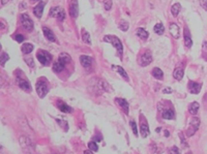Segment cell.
I'll return each mask as SVG.
<instances>
[{
  "label": "cell",
  "instance_id": "cell-1",
  "mask_svg": "<svg viewBox=\"0 0 207 154\" xmlns=\"http://www.w3.org/2000/svg\"><path fill=\"white\" fill-rule=\"evenodd\" d=\"M71 60V56L66 53H61L58 58L57 61H55L53 63V70H54L55 73H60V71H62L65 67V64L68 63L69 61Z\"/></svg>",
  "mask_w": 207,
  "mask_h": 154
},
{
  "label": "cell",
  "instance_id": "cell-2",
  "mask_svg": "<svg viewBox=\"0 0 207 154\" xmlns=\"http://www.w3.org/2000/svg\"><path fill=\"white\" fill-rule=\"evenodd\" d=\"M104 41L111 43L114 48H116V50L118 51V56H119L120 59H122L123 46L121 41H120L117 36H115V35H105V36H104Z\"/></svg>",
  "mask_w": 207,
  "mask_h": 154
},
{
  "label": "cell",
  "instance_id": "cell-3",
  "mask_svg": "<svg viewBox=\"0 0 207 154\" xmlns=\"http://www.w3.org/2000/svg\"><path fill=\"white\" fill-rule=\"evenodd\" d=\"M35 88L38 96L41 98H44L48 94V92H49V83H48V81L45 78H41L36 82Z\"/></svg>",
  "mask_w": 207,
  "mask_h": 154
},
{
  "label": "cell",
  "instance_id": "cell-4",
  "mask_svg": "<svg viewBox=\"0 0 207 154\" xmlns=\"http://www.w3.org/2000/svg\"><path fill=\"white\" fill-rule=\"evenodd\" d=\"M36 58L38 59V61L41 63L45 66H49L52 62V59L53 57L50 54L49 52L45 51V50H39V51L36 53Z\"/></svg>",
  "mask_w": 207,
  "mask_h": 154
},
{
  "label": "cell",
  "instance_id": "cell-5",
  "mask_svg": "<svg viewBox=\"0 0 207 154\" xmlns=\"http://www.w3.org/2000/svg\"><path fill=\"white\" fill-rule=\"evenodd\" d=\"M200 126V119L197 118V117H194L190 120V123H188V129H186V137H192V135H195L197 130L199 129Z\"/></svg>",
  "mask_w": 207,
  "mask_h": 154
},
{
  "label": "cell",
  "instance_id": "cell-6",
  "mask_svg": "<svg viewBox=\"0 0 207 154\" xmlns=\"http://www.w3.org/2000/svg\"><path fill=\"white\" fill-rule=\"evenodd\" d=\"M49 16L53 17V18H56V19H58L59 21L62 22L63 20L65 19V11H64V9H63L62 7H60V6H55V7H52L51 9H50Z\"/></svg>",
  "mask_w": 207,
  "mask_h": 154
},
{
  "label": "cell",
  "instance_id": "cell-7",
  "mask_svg": "<svg viewBox=\"0 0 207 154\" xmlns=\"http://www.w3.org/2000/svg\"><path fill=\"white\" fill-rule=\"evenodd\" d=\"M20 21H21V24H22L23 28L26 29L27 31H31L34 27V24H33L32 20L28 16L27 14H22L20 17Z\"/></svg>",
  "mask_w": 207,
  "mask_h": 154
},
{
  "label": "cell",
  "instance_id": "cell-8",
  "mask_svg": "<svg viewBox=\"0 0 207 154\" xmlns=\"http://www.w3.org/2000/svg\"><path fill=\"white\" fill-rule=\"evenodd\" d=\"M152 62V55L150 51H145L139 58V64L141 66H147Z\"/></svg>",
  "mask_w": 207,
  "mask_h": 154
},
{
  "label": "cell",
  "instance_id": "cell-9",
  "mask_svg": "<svg viewBox=\"0 0 207 154\" xmlns=\"http://www.w3.org/2000/svg\"><path fill=\"white\" fill-rule=\"evenodd\" d=\"M79 14V6H78V1L77 0H71L69 3V16L73 19H76Z\"/></svg>",
  "mask_w": 207,
  "mask_h": 154
},
{
  "label": "cell",
  "instance_id": "cell-10",
  "mask_svg": "<svg viewBox=\"0 0 207 154\" xmlns=\"http://www.w3.org/2000/svg\"><path fill=\"white\" fill-rule=\"evenodd\" d=\"M17 83H18V85H19L20 88H21L22 90H24L25 92L31 91V85H30V83L27 81V80L17 77Z\"/></svg>",
  "mask_w": 207,
  "mask_h": 154
},
{
  "label": "cell",
  "instance_id": "cell-11",
  "mask_svg": "<svg viewBox=\"0 0 207 154\" xmlns=\"http://www.w3.org/2000/svg\"><path fill=\"white\" fill-rule=\"evenodd\" d=\"M202 85L199 84V83H196V82L190 81L188 84V91L193 93V94H198L200 91H201Z\"/></svg>",
  "mask_w": 207,
  "mask_h": 154
},
{
  "label": "cell",
  "instance_id": "cell-12",
  "mask_svg": "<svg viewBox=\"0 0 207 154\" xmlns=\"http://www.w3.org/2000/svg\"><path fill=\"white\" fill-rule=\"evenodd\" d=\"M80 62H81V65L83 66V67L89 68L90 66H91V64H92L93 59L89 56L82 55V56H80Z\"/></svg>",
  "mask_w": 207,
  "mask_h": 154
},
{
  "label": "cell",
  "instance_id": "cell-13",
  "mask_svg": "<svg viewBox=\"0 0 207 154\" xmlns=\"http://www.w3.org/2000/svg\"><path fill=\"white\" fill-rule=\"evenodd\" d=\"M169 30H170V33H171V35L175 38V39H178V38H179V36H180V28L178 27L177 25L174 24V23H171V24H170Z\"/></svg>",
  "mask_w": 207,
  "mask_h": 154
},
{
  "label": "cell",
  "instance_id": "cell-14",
  "mask_svg": "<svg viewBox=\"0 0 207 154\" xmlns=\"http://www.w3.org/2000/svg\"><path fill=\"white\" fill-rule=\"evenodd\" d=\"M115 103H117L118 105H119L120 108L122 109L123 112L126 114V115H128V103L126 101V99H123V98H115Z\"/></svg>",
  "mask_w": 207,
  "mask_h": 154
},
{
  "label": "cell",
  "instance_id": "cell-15",
  "mask_svg": "<svg viewBox=\"0 0 207 154\" xmlns=\"http://www.w3.org/2000/svg\"><path fill=\"white\" fill-rule=\"evenodd\" d=\"M43 32H44V35L46 36V38L48 39L49 41H56V37H55V34L53 33V31H52L50 28L46 27V26H44L43 27Z\"/></svg>",
  "mask_w": 207,
  "mask_h": 154
},
{
  "label": "cell",
  "instance_id": "cell-16",
  "mask_svg": "<svg viewBox=\"0 0 207 154\" xmlns=\"http://www.w3.org/2000/svg\"><path fill=\"white\" fill-rule=\"evenodd\" d=\"M140 133H141L142 138H146L147 135H149L150 131H149V127H148V124L146 120H143V122L140 125Z\"/></svg>",
  "mask_w": 207,
  "mask_h": 154
},
{
  "label": "cell",
  "instance_id": "cell-17",
  "mask_svg": "<svg viewBox=\"0 0 207 154\" xmlns=\"http://www.w3.org/2000/svg\"><path fill=\"white\" fill-rule=\"evenodd\" d=\"M45 7V2H39L36 6H34L33 8V14L35 15L37 18H41L43 16V11H44Z\"/></svg>",
  "mask_w": 207,
  "mask_h": 154
},
{
  "label": "cell",
  "instance_id": "cell-18",
  "mask_svg": "<svg viewBox=\"0 0 207 154\" xmlns=\"http://www.w3.org/2000/svg\"><path fill=\"white\" fill-rule=\"evenodd\" d=\"M184 45L186 48H191L193 46V41L191 38V33L188 31V29L185 27L184 29Z\"/></svg>",
  "mask_w": 207,
  "mask_h": 154
},
{
  "label": "cell",
  "instance_id": "cell-19",
  "mask_svg": "<svg viewBox=\"0 0 207 154\" xmlns=\"http://www.w3.org/2000/svg\"><path fill=\"white\" fill-rule=\"evenodd\" d=\"M112 68L115 70V71H117V73H120V76L122 77L123 79H126V81H130V79H128V73H126V71L124 69H123L121 66H119V65H112Z\"/></svg>",
  "mask_w": 207,
  "mask_h": 154
},
{
  "label": "cell",
  "instance_id": "cell-20",
  "mask_svg": "<svg viewBox=\"0 0 207 154\" xmlns=\"http://www.w3.org/2000/svg\"><path fill=\"white\" fill-rule=\"evenodd\" d=\"M162 117H163L164 119L172 120L175 117V113L171 109H169V110H164L163 113H162Z\"/></svg>",
  "mask_w": 207,
  "mask_h": 154
},
{
  "label": "cell",
  "instance_id": "cell-21",
  "mask_svg": "<svg viewBox=\"0 0 207 154\" xmlns=\"http://www.w3.org/2000/svg\"><path fill=\"white\" fill-rule=\"evenodd\" d=\"M57 107L59 109L60 111L63 112V113H71V108L69 105H67L65 103H63V101H58L57 103Z\"/></svg>",
  "mask_w": 207,
  "mask_h": 154
},
{
  "label": "cell",
  "instance_id": "cell-22",
  "mask_svg": "<svg viewBox=\"0 0 207 154\" xmlns=\"http://www.w3.org/2000/svg\"><path fill=\"white\" fill-rule=\"evenodd\" d=\"M136 34L137 36H139L141 39H147L148 36H149V33L146 31V30L144 29V28H138L136 31Z\"/></svg>",
  "mask_w": 207,
  "mask_h": 154
},
{
  "label": "cell",
  "instance_id": "cell-23",
  "mask_svg": "<svg viewBox=\"0 0 207 154\" xmlns=\"http://www.w3.org/2000/svg\"><path fill=\"white\" fill-rule=\"evenodd\" d=\"M199 108H200L199 103H197V101H194V103H192L191 105H190V107H188V111H190V113H191L192 115H196V114L198 113V111H199Z\"/></svg>",
  "mask_w": 207,
  "mask_h": 154
},
{
  "label": "cell",
  "instance_id": "cell-24",
  "mask_svg": "<svg viewBox=\"0 0 207 154\" xmlns=\"http://www.w3.org/2000/svg\"><path fill=\"white\" fill-rule=\"evenodd\" d=\"M183 75H184V71H183L182 68L180 67H177L174 70V73H173V77H174L177 81H180V80L183 78Z\"/></svg>",
  "mask_w": 207,
  "mask_h": 154
},
{
  "label": "cell",
  "instance_id": "cell-25",
  "mask_svg": "<svg viewBox=\"0 0 207 154\" xmlns=\"http://www.w3.org/2000/svg\"><path fill=\"white\" fill-rule=\"evenodd\" d=\"M33 45L32 43H24L22 46V48H21V50H22V52L24 53V54H29V53H31L33 50Z\"/></svg>",
  "mask_w": 207,
  "mask_h": 154
},
{
  "label": "cell",
  "instance_id": "cell-26",
  "mask_svg": "<svg viewBox=\"0 0 207 154\" xmlns=\"http://www.w3.org/2000/svg\"><path fill=\"white\" fill-rule=\"evenodd\" d=\"M180 9H181V5L180 3H174L171 7V14L173 17H177L178 14H179Z\"/></svg>",
  "mask_w": 207,
  "mask_h": 154
},
{
  "label": "cell",
  "instance_id": "cell-27",
  "mask_svg": "<svg viewBox=\"0 0 207 154\" xmlns=\"http://www.w3.org/2000/svg\"><path fill=\"white\" fill-rule=\"evenodd\" d=\"M152 76L154 77L155 79H158V80H163V77H164V73L162 71L161 68L158 67H154L152 69Z\"/></svg>",
  "mask_w": 207,
  "mask_h": 154
},
{
  "label": "cell",
  "instance_id": "cell-28",
  "mask_svg": "<svg viewBox=\"0 0 207 154\" xmlns=\"http://www.w3.org/2000/svg\"><path fill=\"white\" fill-rule=\"evenodd\" d=\"M82 41H83V43H87V45H91L90 34H89V33H88L85 29L82 30Z\"/></svg>",
  "mask_w": 207,
  "mask_h": 154
},
{
  "label": "cell",
  "instance_id": "cell-29",
  "mask_svg": "<svg viewBox=\"0 0 207 154\" xmlns=\"http://www.w3.org/2000/svg\"><path fill=\"white\" fill-rule=\"evenodd\" d=\"M154 32L156 33L158 35H162L164 33V31H165V28H164V25L162 24V23H158V24L154 26Z\"/></svg>",
  "mask_w": 207,
  "mask_h": 154
},
{
  "label": "cell",
  "instance_id": "cell-30",
  "mask_svg": "<svg viewBox=\"0 0 207 154\" xmlns=\"http://www.w3.org/2000/svg\"><path fill=\"white\" fill-rule=\"evenodd\" d=\"M56 122H57L58 124L60 125V127H62L63 130H65V131H67V130H68V124H67V122H66L65 120L56 119Z\"/></svg>",
  "mask_w": 207,
  "mask_h": 154
},
{
  "label": "cell",
  "instance_id": "cell-31",
  "mask_svg": "<svg viewBox=\"0 0 207 154\" xmlns=\"http://www.w3.org/2000/svg\"><path fill=\"white\" fill-rule=\"evenodd\" d=\"M8 59H9V56L6 54L5 52H2L1 57H0V64L2 65V66H4V64H5L6 61H8Z\"/></svg>",
  "mask_w": 207,
  "mask_h": 154
},
{
  "label": "cell",
  "instance_id": "cell-32",
  "mask_svg": "<svg viewBox=\"0 0 207 154\" xmlns=\"http://www.w3.org/2000/svg\"><path fill=\"white\" fill-rule=\"evenodd\" d=\"M88 148H89V150H91V151L93 152H96L98 150L97 144H96L95 142H93V141H91V142L88 143Z\"/></svg>",
  "mask_w": 207,
  "mask_h": 154
},
{
  "label": "cell",
  "instance_id": "cell-33",
  "mask_svg": "<svg viewBox=\"0 0 207 154\" xmlns=\"http://www.w3.org/2000/svg\"><path fill=\"white\" fill-rule=\"evenodd\" d=\"M118 27H119L120 30H122V31H128V23L126 21H121L118 25Z\"/></svg>",
  "mask_w": 207,
  "mask_h": 154
},
{
  "label": "cell",
  "instance_id": "cell-34",
  "mask_svg": "<svg viewBox=\"0 0 207 154\" xmlns=\"http://www.w3.org/2000/svg\"><path fill=\"white\" fill-rule=\"evenodd\" d=\"M130 125H131V128L133 130V133L135 135H138V129H137V125L135 121H131L130 122Z\"/></svg>",
  "mask_w": 207,
  "mask_h": 154
},
{
  "label": "cell",
  "instance_id": "cell-35",
  "mask_svg": "<svg viewBox=\"0 0 207 154\" xmlns=\"http://www.w3.org/2000/svg\"><path fill=\"white\" fill-rule=\"evenodd\" d=\"M104 7L106 11H110L112 7V1L111 0H105V3H104Z\"/></svg>",
  "mask_w": 207,
  "mask_h": 154
},
{
  "label": "cell",
  "instance_id": "cell-36",
  "mask_svg": "<svg viewBox=\"0 0 207 154\" xmlns=\"http://www.w3.org/2000/svg\"><path fill=\"white\" fill-rule=\"evenodd\" d=\"M202 52H203V56L207 60V41L203 43V48H202Z\"/></svg>",
  "mask_w": 207,
  "mask_h": 154
},
{
  "label": "cell",
  "instance_id": "cell-37",
  "mask_svg": "<svg viewBox=\"0 0 207 154\" xmlns=\"http://www.w3.org/2000/svg\"><path fill=\"white\" fill-rule=\"evenodd\" d=\"M169 154H180L179 149H178L176 146H173V147H172V148H170V150H169Z\"/></svg>",
  "mask_w": 207,
  "mask_h": 154
},
{
  "label": "cell",
  "instance_id": "cell-38",
  "mask_svg": "<svg viewBox=\"0 0 207 154\" xmlns=\"http://www.w3.org/2000/svg\"><path fill=\"white\" fill-rule=\"evenodd\" d=\"M15 39H16L17 41H18V43H22L23 41H24V36H23L22 34H16L15 35Z\"/></svg>",
  "mask_w": 207,
  "mask_h": 154
},
{
  "label": "cell",
  "instance_id": "cell-39",
  "mask_svg": "<svg viewBox=\"0 0 207 154\" xmlns=\"http://www.w3.org/2000/svg\"><path fill=\"white\" fill-rule=\"evenodd\" d=\"M25 62L29 65V67H34V62H33L32 58H26V59H25Z\"/></svg>",
  "mask_w": 207,
  "mask_h": 154
},
{
  "label": "cell",
  "instance_id": "cell-40",
  "mask_svg": "<svg viewBox=\"0 0 207 154\" xmlns=\"http://www.w3.org/2000/svg\"><path fill=\"white\" fill-rule=\"evenodd\" d=\"M200 5L207 11V0H200Z\"/></svg>",
  "mask_w": 207,
  "mask_h": 154
},
{
  "label": "cell",
  "instance_id": "cell-41",
  "mask_svg": "<svg viewBox=\"0 0 207 154\" xmlns=\"http://www.w3.org/2000/svg\"><path fill=\"white\" fill-rule=\"evenodd\" d=\"M179 135H180V139H181V143H183V145H184V146H186V142H185V140H184V137H183V135H181V133H179Z\"/></svg>",
  "mask_w": 207,
  "mask_h": 154
},
{
  "label": "cell",
  "instance_id": "cell-42",
  "mask_svg": "<svg viewBox=\"0 0 207 154\" xmlns=\"http://www.w3.org/2000/svg\"><path fill=\"white\" fill-rule=\"evenodd\" d=\"M163 92H164V93H171V92H172V89H171V88H169V87H168V88H165V89L163 90Z\"/></svg>",
  "mask_w": 207,
  "mask_h": 154
},
{
  "label": "cell",
  "instance_id": "cell-43",
  "mask_svg": "<svg viewBox=\"0 0 207 154\" xmlns=\"http://www.w3.org/2000/svg\"><path fill=\"white\" fill-rule=\"evenodd\" d=\"M83 154H93V151H91V150H86V151H84Z\"/></svg>",
  "mask_w": 207,
  "mask_h": 154
},
{
  "label": "cell",
  "instance_id": "cell-44",
  "mask_svg": "<svg viewBox=\"0 0 207 154\" xmlns=\"http://www.w3.org/2000/svg\"><path fill=\"white\" fill-rule=\"evenodd\" d=\"M8 1H9V0H1V3H2V5H4V4H6Z\"/></svg>",
  "mask_w": 207,
  "mask_h": 154
},
{
  "label": "cell",
  "instance_id": "cell-45",
  "mask_svg": "<svg viewBox=\"0 0 207 154\" xmlns=\"http://www.w3.org/2000/svg\"><path fill=\"white\" fill-rule=\"evenodd\" d=\"M164 135H165V137H169V131H168V130H165V131H164Z\"/></svg>",
  "mask_w": 207,
  "mask_h": 154
},
{
  "label": "cell",
  "instance_id": "cell-46",
  "mask_svg": "<svg viewBox=\"0 0 207 154\" xmlns=\"http://www.w3.org/2000/svg\"><path fill=\"white\" fill-rule=\"evenodd\" d=\"M21 7H25V8H26V4H25L24 2H22V4H21Z\"/></svg>",
  "mask_w": 207,
  "mask_h": 154
},
{
  "label": "cell",
  "instance_id": "cell-47",
  "mask_svg": "<svg viewBox=\"0 0 207 154\" xmlns=\"http://www.w3.org/2000/svg\"><path fill=\"white\" fill-rule=\"evenodd\" d=\"M155 131H156V133H160V131H161V128H156Z\"/></svg>",
  "mask_w": 207,
  "mask_h": 154
},
{
  "label": "cell",
  "instance_id": "cell-48",
  "mask_svg": "<svg viewBox=\"0 0 207 154\" xmlns=\"http://www.w3.org/2000/svg\"><path fill=\"white\" fill-rule=\"evenodd\" d=\"M31 1H33V2H35V1H39V0H31Z\"/></svg>",
  "mask_w": 207,
  "mask_h": 154
}]
</instances>
